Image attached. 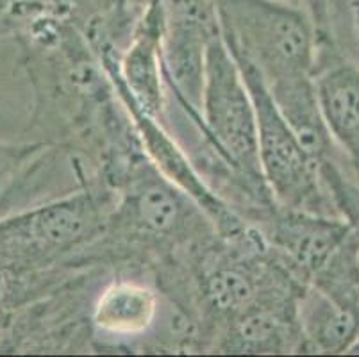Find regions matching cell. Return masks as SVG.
<instances>
[{
    "instance_id": "obj_1",
    "label": "cell",
    "mask_w": 359,
    "mask_h": 357,
    "mask_svg": "<svg viewBox=\"0 0 359 357\" xmlns=\"http://www.w3.org/2000/svg\"><path fill=\"white\" fill-rule=\"evenodd\" d=\"M115 193L102 234L75 260V267L149 277L156 267L190 254L217 234L201 206L149 157L123 177Z\"/></svg>"
},
{
    "instance_id": "obj_2",
    "label": "cell",
    "mask_w": 359,
    "mask_h": 357,
    "mask_svg": "<svg viewBox=\"0 0 359 357\" xmlns=\"http://www.w3.org/2000/svg\"><path fill=\"white\" fill-rule=\"evenodd\" d=\"M115 196L90 177L63 195L0 216V263L25 271L74 267L102 234Z\"/></svg>"
},
{
    "instance_id": "obj_3",
    "label": "cell",
    "mask_w": 359,
    "mask_h": 357,
    "mask_svg": "<svg viewBox=\"0 0 359 357\" xmlns=\"http://www.w3.org/2000/svg\"><path fill=\"white\" fill-rule=\"evenodd\" d=\"M234 59L250 65L264 86L315 77L318 31L306 9L283 0H211Z\"/></svg>"
},
{
    "instance_id": "obj_4",
    "label": "cell",
    "mask_w": 359,
    "mask_h": 357,
    "mask_svg": "<svg viewBox=\"0 0 359 357\" xmlns=\"http://www.w3.org/2000/svg\"><path fill=\"white\" fill-rule=\"evenodd\" d=\"M252 95L257 120V152L266 188L280 208L338 216L320 175V163L306 150L273 104L263 79L250 65L238 61Z\"/></svg>"
},
{
    "instance_id": "obj_5",
    "label": "cell",
    "mask_w": 359,
    "mask_h": 357,
    "mask_svg": "<svg viewBox=\"0 0 359 357\" xmlns=\"http://www.w3.org/2000/svg\"><path fill=\"white\" fill-rule=\"evenodd\" d=\"M201 116L202 136L208 147L245 177L264 182L252 95L222 32L211 39L208 48Z\"/></svg>"
},
{
    "instance_id": "obj_6",
    "label": "cell",
    "mask_w": 359,
    "mask_h": 357,
    "mask_svg": "<svg viewBox=\"0 0 359 357\" xmlns=\"http://www.w3.org/2000/svg\"><path fill=\"white\" fill-rule=\"evenodd\" d=\"M220 32L211 0H161V61L166 95L201 113L205 58Z\"/></svg>"
},
{
    "instance_id": "obj_7",
    "label": "cell",
    "mask_w": 359,
    "mask_h": 357,
    "mask_svg": "<svg viewBox=\"0 0 359 357\" xmlns=\"http://www.w3.org/2000/svg\"><path fill=\"white\" fill-rule=\"evenodd\" d=\"M306 286L290 281L266 291L220 330L211 353H302L299 299Z\"/></svg>"
},
{
    "instance_id": "obj_8",
    "label": "cell",
    "mask_w": 359,
    "mask_h": 357,
    "mask_svg": "<svg viewBox=\"0 0 359 357\" xmlns=\"http://www.w3.org/2000/svg\"><path fill=\"white\" fill-rule=\"evenodd\" d=\"M250 225L308 284L351 236V229L339 216L277 204Z\"/></svg>"
},
{
    "instance_id": "obj_9",
    "label": "cell",
    "mask_w": 359,
    "mask_h": 357,
    "mask_svg": "<svg viewBox=\"0 0 359 357\" xmlns=\"http://www.w3.org/2000/svg\"><path fill=\"white\" fill-rule=\"evenodd\" d=\"M315 84L332 142L359 184V65L332 45H318Z\"/></svg>"
},
{
    "instance_id": "obj_10",
    "label": "cell",
    "mask_w": 359,
    "mask_h": 357,
    "mask_svg": "<svg viewBox=\"0 0 359 357\" xmlns=\"http://www.w3.org/2000/svg\"><path fill=\"white\" fill-rule=\"evenodd\" d=\"M161 299L145 275L113 274L91 304V325L95 334L109 338H142L158 323Z\"/></svg>"
},
{
    "instance_id": "obj_11",
    "label": "cell",
    "mask_w": 359,
    "mask_h": 357,
    "mask_svg": "<svg viewBox=\"0 0 359 357\" xmlns=\"http://www.w3.org/2000/svg\"><path fill=\"white\" fill-rule=\"evenodd\" d=\"M302 353H351L359 342V311L308 284L299 299Z\"/></svg>"
},
{
    "instance_id": "obj_12",
    "label": "cell",
    "mask_w": 359,
    "mask_h": 357,
    "mask_svg": "<svg viewBox=\"0 0 359 357\" xmlns=\"http://www.w3.org/2000/svg\"><path fill=\"white\" fill-rule=\"evenodd\" d=\"M61 149L45 142L0 140V216L20 209V201L43 179Z\"/></svg>"
},
{
    "instance_id": "obj_13",
    "label": "cell",
    "mask_w": 359,
    "mask_h": 357,
    "mask_svg": "<svg viewBox=\"0 0 359 357\" xmlns=\"http://www.w3.org/2000/svg\"><path fill=\"white\" fill-rule=\"evenodd\" d=\"M77 267L45 271H25L0 263V345L22 311L60 286Z\"/></svg>"
},
{
    "instance_id": "obj_14",
    "label": "cell",
    "mask_w": 359,
    "mask_h": 357,
    "mask_svg": "<svg viewBox=\"0 0 359 357\" xmlns=\"http://www.w3.org/2000/svg\"><path fill=\"white\" fill-rule=\"evenodd\" d=\"M320 175L327 188L332 206L352 234L359 240V184L339 166L338 159L320 163Z\"/></svg>"
},
{
    "instance_id": "obj_15",
    "label": "cell",
    "mask_w": 359,
    "mask_h": 357,
    "mask_svg": "<svg viewBox=\"0 0 359 357\" xmlns=\"http://www.w3.org/2000/svg\"><path fill=\"white\" fill-rule=\"evenodd\" d=\"M67 0H0V41L13 39L36 16L63 6Z\"/></svg>"
},
{
    "instance_id": "obj_16",
    "label": "cell",
    "mask_w": 359,
    "mask_h": 357,
    "mask_svg": "<svg viewBox=\"0 0 359 357\" xmlns=\"http://www.w3.org/2000/svg\"><path fill=\"white\" fill-rule=\"evenodd\" d=\"M288 4L302 8L311 15L313 22L318 31V43H324L329 36V25H331L332 4L334 0H283Z\"/></svg>"
},
{
    "instance_id": "obj_17",
    "label": "cell",
    "mask_w": 359,
    "mask_h": 357,
    "mask_svg": "<svg viewBox=\"0 0 359 357\" xmlns=\"http://www.w3.org/2000/svg\"><path fill=\"white\" fill-rule=\"evenodd\" d=\"M358 307H359V295H358ZM351 353H359V342H358V345H355L354 349H352Z\"/></svg>"
}]
</instances>
